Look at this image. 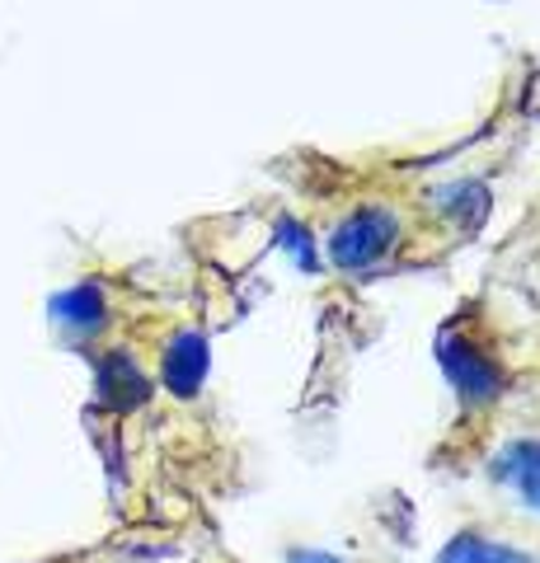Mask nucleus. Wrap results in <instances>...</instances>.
I'll use <instances>...</instances> for the list:
<instances>
[{
  "label": "nucleus",
  "instance_id": "nucleus-5",
  "mask_svg": "<svg viewBox=\"0 0 540 563\" xmlns=\"http://www.w3.org/2000/svg\"><path fill=\"white\" fill-rule=\"evenodd\" d=\"M494 479L513 493V498L540 517V442H513L503 446L494 461Z\"/></svg>",
  "mask_w": 540,
  "mask_h": 563
},
{
  "label": "nucleus",
  "instance_id": "nucleus-4",
  "mask_svg": "<svg viewBox=\"0 0 540 563\" xmlns=\"http://www.w3.org/2000/svg\"><path fill=\"white\" fill-rule=\"evenodd\" d=\"M207 339L194 329H184V333H174L169 347H165V357H161V380H165V390L169 395H179V399H194L202 390V380H207Z\"/></svg>",
  "mask_w": 540,
  "mask_h": 563
},
{
  "label": "nucleus",
  "instance_id": "nucleus-3",
  "mask_svg": "<svg viewBox=\"0 0 540 563\" xmlns=\"http://www.w3.org/2000/svg\"><path fill=\"white\" fill-rule=\"evenodd\" d=\"M95 395H99V404L128 413V409H142L151 399V380H146L142 366H136L132 352H103L95 362Z\"/></svg>",
  "mask_w": 540,
  "mask_h": 563
},
{
  "label": "nucleus",
  "instance_id": "nucleus-8",
  "mask_svg": "<svg viewBox=\"0 0 540 563\" xmlns=\"http://www.w3.org/2000/svg\"><path fill=\"white\" fill-rule=\"evenodd\" d=\"M287 563H343L334 550H320V544H296L287 554Z\"/></svg>",
  "mask_w": 540,
  "mask_h": 563
},
{
  "label": "nucleus",
  "instance_id": "nucleus-6",
  "mask_svg": "<svg viewBox=\"0 0 540 563\" xmlns=\"http://www.w3.org/2000/svg\"><path fill=\"white\" fill-rule=\"evenodd\" d=\"M438 563H536V554L527 550V544H513V540H498L489 531H456L447 544Z\"/></svg>",
  "mask_w": 540,
  "mask_h": 563
},
{
  "label": "nucleus",
  "instance_id": "nucleus-2",
  "mask_svg": "<svg viewBox=\"0 0 540 563\" xmlns=\"http://www.w3.org/2000/svg\"><path fill=\"white\" fill-rule=\"evenodd\" d=\"M438 357H442V366H447L451 385L461 390V399H470V404H494V399H498L503 372H498V362H494L475 339H465V333H442Z\"/></svg>",
  "mask_w": 540,
  "mask_h": 563
},
{
  "label": "nucleus",
  "instance_id": "nucleus-1",
  "mask_svg": "<svg viewBox=\"0 0 540 563\" xmlns=\"http://www.w3.org/2000/svg\"><path fill=\"white\" fill-rule=\"evenodd\" d=\"M395 235H399V217L386 207H362L353 211L334 240H329V258L339 263V268L348 273H357V268H372L376 258H386L395 250Z\"/></svg>",
  "mask_w": 540,
  "mask_h": 563
},
{
  "label": "nucleus",
  "instance_id": "nucleus-7",
  "mask_svg": "<svg viewBox=\"0 0 540 563\" xmlns=\"http://www.w3.org/2000/svg\"><path fill=\"white\" fill-rule=\"evenodd\" d=\"M52 320H57L66 333H99L109 324V301H103V291L95 282H80V287L62 291L57 301H52Z\"/></svg>",
  "mask_w": 540,
  "mask_h": 563
}]
</instances>
